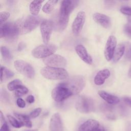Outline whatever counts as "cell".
<instances>
[{
	"label": "cell",
	"instance_id": "23",
	"mask_svg": "<svg viewBox=\"0 0 131 131\" xmlns=\"http://www.w3.org/2000/svg\"><path fill=\"white\" fill-rule=\"evenodd\" d=\"M14 76V73L6 68V67L1 66V82H2L3 81H5Z\"/></svg>",
	"mask_w": 131,
	"mask_h": 131
},
{
	"label": "cell",
	"instance_id": "18",
	"mask_svg": "<svg viewBox=\"0 0 131 131\" xmlns=\"http://www.w3.org/2000/svg\"><path fill=\"white\" fill-rule=\"evenodd\" d=\"M110 71L107 69L99 71L94 77V81L95 84L97 85H101L103 84L105 80L110 77Z\"/></svg>",
	"mask_w": 131,
	"mask_h": 131
},
{
	"label": "cell",
	"instance_id": "10",
	"mask_svg": "<svg viewBox=\"0 0 131 131\" xmlns=\"http://www.w3.org/2000/svg\"><path fill=\"white\" fill-rule=\"evenodd\" d=\"M73 95L72 93L66 88L59 84L53 89L51 92L52 98L56 102H61Z\"/></svg>",
	"mask_w": 131,
	"mask_h": 131
},
{
	"label": "cell",
	"instance_id": "37",
	"mask_svg": "<svg viewBox=\"0 0 131 131\" xmlns=\"http://www.w3.org/2000/svg\"><path fill=\"white\" fill-rule=\"evenodd\" d=\"M26 101L29 103H32L35 101L34 97L33 95H29L26 98Z\"/></svg>",
	"mask_w": 131,
	"mask_h": 131
},
{
	"label": "cell",
	"instance_id": "7",
	"mask_svg": "<svg viewBox=\"0 0 131 131\" xmlns=\"http://www.w3.org/2000/svg\"><path fill=\"white\" fill-rule=\"evenodd\" d=\"M75 108L82 113H90L94 110V101L85 96H80L76 102Z\"/></svg>",
	"mask_w": 131,
	"mask_h": 131
},
{
	"label": "cell",
	"instance_id": "8",
	"mask_svg": "<svg viewBox=\"0 0 131 131\" xmlns=\"http://www.w3.org/2000/svg\"><path fill=\"white\" fill-rule=\"evenodd\" d=\"M15 69L22 75L29 78H33L35 76L34 68L27 62L23 60H17L14 62Z\"/></svg>",
	"mask_w": 131,
	"mask_h": 131
},
{
	"label": "cell",
	"instance_id": "40",
	"mask_svg": "<svg viewBox=\"0 0 131 131\" xmlns=\"http://www.w3.org/2000/svg\"><path fill=\"white\" fill-rule=\"evenodd\" d=\"M95 131H105V129L102 126L100 125Z\"/></svg>",
	"mask_w": 131,
	"mask_h": 131
},
{
	"label": "cell",
	"instance_id": "34",
	"mask_svg": "<svg viewBox=\"0 0 131 131\" xmlns=\"http://www.w3.org/2000/svg\"><path fill=\"white\" fill-rule=\"evenodd\" d=\"M16 104L19 107L24 108L26 106L25 101L21 98H19L16 100Z\"/></svg>",
	"mask_w": 131,
	"mask_h": 131
},
{
	"label": "cell",
	"instance_id": "21",
	"mask_svg": "<svg viewBox=\"0 0 131 131\" xmlns=\"http://www.w3.org/2000/svg\"><path fill=\"white\" fill-rule=\"evenodd\" d=\"M125 49V45L123 43H120L117 46L115 49L113 57V60L114 62H116L121 59V58L122 57L124 53Z\"/></svg>",
	"mask_w": 131,
	"mask_h": 131
},
{
	"label": "cell",
	"instance_id": "28",
	"mask_svg": "<svg viewBox=\"0 0 131 131\" xmlns=\"http://www.w3.org/2000/svg\"><path fill=\"white\" fill-rule=\"evenodd\" d=\"M8 120L11 124V125L15 128H20L23 126V124L19 121H18L16 118L11 115H8L7 116Z\"/></svg>",
	"mask_w": 131,
	"mask_h": 131
},
{
	"label": "cell",
	"instance_id": "24",
	"mask_svg": "<svg viewBox=\"0 0 131 131\" xmlns=\"http://www.w3.org/2000/svg\"><path fill=\"white\" fill-rule=\"evenodd\" d=\"M1 53L3 60L7 63H9L12 59V55L9 50L5 46L1 47Z\"/></svg>",
	"mask_w": 131,
	"mask_h": 131
},
{
	"label": "cell",
	"instance_id": "39",
	"mask_svg": "<svg viewBox=\"0 0 131 131\" xmlns=\"http://www.w3.org/2000/svg\"><path fill=\"white\" fill-rule=\"evenodd\" d=\"M126 131H131V122H129L127 124Z\"/></svg>",
	"mask_w": 131,
	"mask_h": 131
},
{
	"label": "cell",
	"instance_id": "2",
	"mask_svg": "<svg viewBox=\"0 0 131 131\" xmlns=\"http://www.w3.org/2000/svg\"><path fill=\"white\" fill-rule=\"evenodd\" d=\"M40 21L41 18L38 16L29 15L17 20L15 23L18 27L19 34H25L34 30Z\"/></svg>",
	"mask_w": 131,
	"mask_h": 131
},
{
	"label": "cell",
	"instance_id": "33",
	"mask_svg": "<svg viewBox=\"0 0 131 131\" xmlns=\"http://www.w3.org/2000/svg\"><path fill=\"white\" fill-rule=\"evenodd\" d=\"M120 12L124 15L131 16V7L128 6L122 7L120 9Z\"/></svg>",
	"mask_w": 131,
	"mask_h": 131
},
{
	"label": "cell",
	"instance_id": "31",
	"mask_svg": "<svg viewBox=\"0 0 131 131\" xmlns=\"http://www.w3.org/2000/svg\"><path fill=\"white\" fill-rule=\"evenodd\" d=\"M10 13L7 11H2L0 13V24L1 25L3 24V23L9 17Z\"/></svg>",
	"mask_w": 131,
	"mask_h": 131
},
{
	"label": "cell",
	"instance_id": "6",
	"mask_svg": "<svg viewBox=\"0 0 131 131\" xmlns=\"http://www.w3.org/2000/svg\"><path fill=\"white\" fill-rule=\"evenodd\" d=\"M57 49L56 46L53 44L40 45L32 51V55L36 58H45L54 54Z\"/></svg>",
	"mask_w": 131,
	"mask_h": 131
},
{
	"label": "cell",
	"instance_id": "42",
	"mask_svg": "<svg viewBox=\"0 0 131 131\" xmlns=\"http://www.w3.org/2000/svg\"><path fill=\"white\" fill-rule=\"evenodd\" d=\"M33 131H36V130H33Z\"/></svg>",
	"mask_w": 131,
	"mask_h": 131
},
{
	"label": "cell",
	"instance_id": "41",
	"mask_svg": "<svg viewBox=\"0 0 131 131\" xmlns=\"http://www.w3.org/2000/svg\"><path fill=\"white\" fill-rule=\"evenodd\" d=\"M128 76L129 78H131V66L129 69V71H128Z\"/></svg>",
	"mask_w": 131,
	"mask_h": 131
},
{
	"label": "cell",
	"instance_id": "4",
	"mask_svg": "<svg viewBox=\"0 0 131 131\" xmlns=\"http://www.w3.org/2000/svg\"><path fill=\"white\" fill-rule=\"evenodd\" d=\"M19 34L15 23H6L1 25L0 37L9 42L15 41Z\"/></svg>",
	"mask_w": 131,
	"mask_h": 131
},
{
	"label": "cell",
	"instance_id": "20",
	"mask_svg": "<svg viewBox=\"0 0 131 131\" xmlns=\"http://www.w3.org/2000/svg\"><path fill=\"white\" fill-rule=\"evenodd\" d=\"M43 2V1H33L30 3L29 10L32 15L37 16Z\"/></svg>",
	"mask_w": 131,
	"mask_h": 131
},
{
	"label": "cell",
	"instance_id": "22",
	"mask_svg": "<svg viewBox=\"0 0 131 131\" xmlns=\"http://www.w3.org/2000/svg\"><path fill=\"white\" fill-rule=\"evenodd\" d=\"M14 116L18 119V120L23 124V125L25 126L31 128L32 126V124L30 119V117L27 115L18 114V113H14Z\"/></svg>",
	"mask_w": 131,
	"mask_h": 131
},
{
	"label": "cell",
	"instance_id": "32",
	"mask_svg": "<svg viewBox=\"0 0 131 131\" xmlns=\"http://www.w3.org/2000/svg\"><path fill=\"white\" fill-rule=\"evenodd\" d=\"M41 112V108H40V107L36 108L30 113V114L29 115V117L31 118H35L37 117L40 115Z\"/></svg>",
	"mask_w": 131,
	"mask_h": 131
},
{
	"label": "cell",
	"instance_id": "27",
	"mask_svg": "<svg viewBox=\"0 0 131 131\" xmlns=\"http://www.w3.org/2000/svg\"><path fill=\"white\" fill-rule=\"evenodd\" d=\"M14 91H15L14 94L15 96L17 97H19L28 93V89L25 86L21 84L18 86Z\"/></svg>",
	"mask_w": 131,
	"mask_h": 131
},
{
	"label": "cell",
	"instance_id": "35",
	"mask_svg": "<svg viewBox=\"0 0 131 131\" xmlns=\"http://www.w3.org/2000/svg\"><path fill=\"white\" fill-rule=\"evenodd\" d=\"M125 57L126 58L128 59H131V46L128 45L126 53H125Z\"/></svg>",
	"mask_w": 131,
	"mask_h": 131
},
{
	"label": "cell",
	"instance_id": "36",
	"mask_svg": "<svg viewBox=\"0 0 131 131\" xmlns=\"http://www.w3.org/2000/svg\"><path fill=\"white\" fill-rule=\"evenodd\" d=\"M123 101L126 105L131 107V97H125L123 98Z\"/></svg>",
	"mask_w": 131,
	"mask_h": 131
},
{
	"label": "cell",
	"instance_id": "16",
	"mask_svg": "<svg viewBox=\"0 0 131 131\" xmlns=\"http://www.w3.org/2000/svg\"><path fill=\"white\" fill-rule=\"evenodd\" d=\"M93 18L95 22L105 29L111 26V18L107 15L100 13H95L93 15Z\"/></svg>",
	"mask_w": 131,
	"mask_h": 131
},
{
	"label": "cell",
	"instance_id": "12",
	"mask_svg": "<svg viewBox=\"0 0 131 131\" xmlns=\"http://www.w3.org/2000/svg\"><path fill=\"white\" fill-rule=\"evenodd\" d=\"M116 45L117 40L116 37L113 35L110 36L106 42L104 52L105 58L107 61H110L113 59Z\"/></svg>",
	"mask_w": 131,
	"mask_h": 131
},
{
	"label": "cell",
	"instance_id": "38",
	"mask_svg": "<svg viewBox=\"0 0 131 131\" xmlns=\"http://www.w3.org/2000/svg\"><path fill=\"white\" fill-rule=\"evenodd\" d=\"M25 46H26V45H25V43H24L23 42H20L19 43L18 46V48H17L18 50V51H21V50H23L25 48Z\"/></svg>",
	"mask_w": 131,
	"mask_h": 131
},
{
	"label": "cell",
	"instance_id": "11",
	"mask_svg": "<svg viewBox=\"0 0 131 131\" xmlns=\"http://www.w3.org/2000/svg\"><path fill=\"white\" fill-rule=\"evenodd\" d=\"M53 28V23L50 20H44L41 21L40 30L42 39L45 44H48L51 37Z\"/></svg>",
	"mask_w": 131,
	"mask_h": 131
},
{
	"label": "cell",
	"instance_id": "29",
	"mask_svg": "<svg viewBox=\"0 0 131 131\" xmlns=\"http://www.w3.org/2000/svg\"><path fill=\"white\" fill-rule=\"evenodd\" d=\"M0 118H1L0 119H1V124L0 131H10L2 111H1L0 112Z\"/></svg>",
	"mask_w": 131,
	"mask_h": 131
},
{
	"label": "cell",
	"instance_id": "1",
	"mask_svg": "<svg viewBox=\"0 0 131 131\" xmlns=\"http://www.w3.org/2000/svg\"><path fill=\"white\" fill-rule=\"evenodd\" d=\"M78 3L77 1L64 0L61 2L57 24L58 30L62 31L66 28L69 22V15Z\"/></svg>",
	"mask_w": 131,
	"mask_h": 131
},
{
	"label": "cell",
	"instance_id": "19",
	"mask_svg": "<svg viewBox=\"0 0 131 131\" xmlns=\"http://www.w3.org/2000/svg\"><path fill=\"white\" fill-rule=\"evenodd\" d=\"M98 93L101 98L110 104H116L120 101V99L118 97L110 94L105 91L100 90L98 92Z\"/></svg>",
	"mask_w": 131,
	"mask_h": 131
},
{
	"label": "cell",
	"instance_id": "13",
	"mask_svg": "<svg viewBox=\"0 0 131 131\" xmlns=\"http://www.w3.org/2000/svg\"><path fill=\"white\" fill-rule=\"evenodd\" d=\"M85 14L83 11L79 12L75 18L72 25V30L74 34L77 35L81 31L85 23Z\"/></svg>",
	"mask_w": 131,
	"mask_h": 131
},
{
	"label": "cell",
	"instance_id": "15",
	"mask_svg": "<svg viewBox=\"0 0 131 131\" xmlns=\"http://www.w3.org/2000/svg\"><path fill=\"white\" fill-rule=\"evenodd\" d=\"M75 50L80 59L84 62L89 64L92 63V58L89 54L86 49L83 45L80 44L77 45L75 47Z\"/></svg>",
	"mask_w": 131,
	"mask_h": 131
},
{
	"label": "cell",
	"instance_id": "26",
	"mask_svg": "<svg viewBox=\"0 0 131 131\" xmlns=\"http://www.w3.org/2000/svg\"><path fill=\"white\" fill-rule=\"evenodd\" d=\"M21 84H23L21 81L19 79H16L11 81L7 84V88L10 91H15L18 86Z\"/></svg>",
	"mask_w": 131,
	"mask_h": 131
},
{
	"label": "cell",
	"instance_id": "9",
	"mask_svg": "<svg viewBox=\"0 0 131 131\" xmlns=\"http://www.w3.org/2000/svg\"><path fill=\"white\" fill-rule=\"evenodd\" d=\"M43 62L47 67L62 68L67 66V60L58 54H52L43 59Z\"/></svg>",
	"mask_w": 131,
	"mask_h": 131
},
{
	"label": "cell",
	"instance_id": "5",
	"mask_svg": "<svg viewBox=\"0 0 131 131\" xmlns=\"http://www.w3.org/2000/svg\"><path fill=\"white\" fill-rule=\"evenodd\" d=\"M40 73L46 79L50 80H62L68 77V72L63 68L45 67L42 68Z\"/></svg>",
	"mask_w": 131,
	"mask_h": 131
},
{
	"label": "cell",
	"instance_id": "14",
	"mask_svg": "<svg viewBox=\"0 0 131 131\" xmlns=\"http://www.w3.org/2000/svg\"><path fill=\"white\" fill-rule=\"evenodd\" d=\"M50 131H63V126L59 113H55L52 115L50 122Z\"/></svg>",
	"mask_w": 131,
	"mask_h": 131
},
{
	"label": "cell",
	"instance_id": "3",
	"mask_svg": "<svg viewBox=\"0 0 131 131\" xmlns=\"http://www.w3.org/2000/svg\"><path fill=\"white\" fill-rule=\"evenodd\" d=\"M67 88L73 95H76L82 91L85 85V80L81 75H75L58 84Z\"/></svg>",
	"mask_w": 131,
	"mask_h": 131
},
{
	"label": "cell",
	"instance_id": "30",
	"mask_svg": "<svg viewBox=\"0 0 131 131\" xmlns=\"http://www.w3.org/2000/svg\"><path fill=\"white\" fill-rule=\"evenodd\" d=\"M124 32L129 38H131V20L128 21L124 27Z\"/></svg>",
	"mask_w": 131,
	"mask_h": 131
},
{
	"label": "cell",
	"instance_id": "17",
	"mask_svg": "<svg viewBox=\"0 0 131 131\" xmlns=\"http://www.w3.org/2000/svg\"><path fill=\"white\" fill-rule=\"evenodd\" d=\"M99 126V123L97 120L91 119L82 123L78 131H95Z\"/></svg>",
	"mask_w": 131,
	"mask_h": 131
},
{
	"label": "cell",
	"instance_id": "25",
	"mask_svg": "<svg viewBox=\"0 0 131 131\" xmlns=\"http://www.w3.org/2000/svg\"><path fill=\"white\" fill-rule=\"evenodd\" d=\"M57 2L58 1L57 0H51L47 1L42 8V11L46 13H51L54 9V8Z\"/></svg>",
	"mask_w": 131,
	"mask_h": 131
}]
</instances>
